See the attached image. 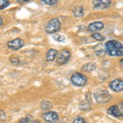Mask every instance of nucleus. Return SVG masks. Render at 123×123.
Instances as JSON below:
<instances>
[{
  "label": "nucleus",
  "instance_id": "1",
  "mask_svg": "<svg viewBox=\"0 0 123 123\" xmlns=\"http://www.w3.org/2000/svg\"><path fill=\"white\" fill-rule=\"evenodd\" d=\"M122 46L123 45L122 44V43L117 40H115V39L108 40L105 43V49H106L107 51V54H108L111 57H114L115 53L117 52L118 49H120Z\"/></svg>",
  "mask_w": 123,
  "mask_h": 123
},
{
  "label": "nucleus",
  "instance_id": "2",
  "mask_svg": "<svg viewBox=\"0 0 123 123\" xmlns=\"http://www.w3.org/2000/svg\"><path fill=\"white\" fill-rule=\"evenodd\" d=\"M61 29V22L57 18H53L49 20L45 25L44 31L47 34L53 35L58 32Z\"/></svg>",
  "mask_w": 123,
  "mask_h": 123
},
{
  "label": "nucleus",
  "instance_id": "3",
  "mask_svg": "<svg viewBox=\"0 0 123 123\" xmlns=\"http://www.w3.org/2000/svg\"><path fill=\"white\" fill-rule=\"evenodd\" d=\"M94 98L98 104H107L112 99V95L107 90H98L94 93Z\"/></svg>",
  "mask_w": 123,
  "mask_h": 123
},
{
  "label": "nucleus",
  "instance_id": "4",
  "mask_svg": "<svg viewBox=\"0 0 123 123\" xmlns=\"http://www.w3.org/2000/svg\"><path fill=\"white\" fill-rule=\"evenodd\" d=\"M88 79L82 73L76 72L71 76V82L76 87H83L87 84Z\"/></svg>",
  "mask_w": 123,
  "mask_h": 123
},
{
  "label": "nucleus",
  "instance_id": "5",
  "mask_svg": "<svg viewBox=\"0 0 123 123\" xmlns=\"http://www.w3.org/2000/svg\"><path fill=\"white\" fill-rule=\"evenodd\" d=\"M71 56V53L67 49H62L59 51L57 57V62L59 65H64L69 62Z\"/></svg>",
  "mask_w": 123,
  "mask_h": 123
},
{
  "label": "nucleus",
  "instance_id": "6",
  "mask_svg": "<svg viewBox=\"0 0 123 123\" xmlns=\"http://www.w3.org/2000/svg\"><path fill=\"white\" fill-rule=\"evenodd\" d=\"M42 118L43 121L49 123H56L58 122L59 116L56 112H53V111H49V112H44L42 115Z\"/></svg>",
  "mask_w": 123,
  "mask_h": 123
},
{
  "label": "nucleus",
  "instance_id": "7",
  "mask_svg": "<svg viewBox=\"0 0 123 123\" xmlns=\"http://www.w3.org/2000/svg\"><path fill=\"white\" fill-rule=\"evenodd\" d=\"M7 46L11 50L17 51L24 46V41L20 38L12 39V40H10L7 43Z\"/></svg>",
  "mask_w": 123,
  "mask_h": 123
},
{
  "label": "nucleus",
  "instance_id": "8",
  "mask_svg": "<svg viewBox=\"0 0 123 123\" xmlns=\"http://www.w3.org/2000/svg\"><path fill=\"white\" fill-rule=\"evenodd\" d=\"M93 7L97 10L106 9L112 4V0H94L92 2Z\"/></svg>",
  "mask_w": 123,
  "mask_h": 123
},
{
  "label": "nucleus",
  "instance_id": "9",
  "mask_svg": "<svg viewBox=\"0 0 123 123\" xmlns=\"http://www.w3.org/2000/svg\"><path fill=\"white\" fill-rule=\"evenodd\" d=\"M108 86L114 92H122V91H123V80H122V79H115V80H112L109 83Z\"/></svg>",
  "mask_w": 123,
  "mask_h": 123
},
{
  "label": "nucleus",
  "instance_id": "10",
  "mask_svg": "<svg viewBox=\"0 0 123 123\" xmlns=\"http://www.w3.org/2000/svg\"><path fill=\"white\" fill-rule=\"evenodd\" d=\"M104 26V24L102 21H94V22L90 23V25L87 27V30H88L89 32L90 33H95L98 32V31H101Z\"/></svg>",
  "mask_w": 123,
  "mask_h": 123
},
{
  "label": "nucleus",
  "instance_id": "11",
  "mask_svg": "<svg viewBox=\"0 0 123 123\" xmlns=\"http://www.w3.org/2000/svg\"><path fill=\"white\" fill-rule=\"evenodd\" d=\"M108 113L109 115L115 117H122V112L121 110L120 107H118L117 105H113V106L110 107L108 110Z\"/></svg>",
  "mask_w": 123,
  "mask_h": 123
},
{
  "label": "nucleus",
  "instance_id": "12",
  "mask_svg": "<svg viewBox=\"0 0 123 123\" xmlns=\"http://www.w3.org/2000/svg\"><path fill=\"white\" fill-rule=\"evenodd\" d=\"M58 52L54 49H49L46 53V61L48 62H53L57 58Z\"/></svg>",
  "mask_w": 123,
  "mask_h": 123
},
{
  "label": "nucleus",
  "instance_id": "13",
  "mask_svg": "<svg viewBox=\"0 0 123 123\" xmlns=\"http://www.w3.org/2000/svg\"><path fill=\"white\" fill-rule=\"evenodd\" d=\"M94 49V52L96 53V55L98 57L104 56L107 53L106 49H105V45H104L103 43H98L97 45H95Z\"/></svg>",
  "mask_w": 123,
  "mask_h": 123
},
{
  "label": "nucleus",
  "instance_id": "14",
  "mask_svg": "<svg viewBox=\"0 0 123 123\" xmlns=\"http://www.w3.org/2000/svg\"><path fill=\"white\" fill-rule=\"evenodd\" d=\"M84 13H85V10L84 7H75L72 10V14L75 17H82L84 16Z\"/></svg>",
  "mask_w": 123,
  "mask_h": 123
},
{
  "label": "nucleus",
  "instance_id": "15",
  "mask_svg": "<svg viewBox=\"0 0 123 123\" xmlns=\"http://www.w3.org/2000/svg\"><path fill=\"white\" fill-rule=\"evenodd\" d=\"M96 66L92 62H90V63H87V64L84 65L82 67H81V71H85V72H90V71H94L95 69Z\"/></svg>",
  "mask_w": 123,
  "mask_h": 123
},
{
  "label": "nucleus",
  "instance_id": "16",
  "mask_svg": "<svg viewBox=\"0 0 123 123\" xmlns=\"http://www.w3.org/2000/svg\"><path fill=\"white\" fill-rule=\"evenodd\" d=\"M40 108L43 111H49L51 108H52V104L46 100L42 101L40 104Z\"/></svg>",
  "mask_w": 123,
  "mask_h": 123
},
{
  "label": "nucleus",
  "instance_id": "17",
  "mask_svg": "<svg viewBox=\"0 0 123 123\" xmlns=\"http://www.w3.org/2000/svg\"><path fill=\"white\" fill-rule=\"evenodd\" d=\"M60 0H40V3L42 5L46 6H54L57 4Z\"/></svg>",
  "mask_w": 123,
  "mask_h": 123
},
{
  "label": "nucleus",
  "instance_id": "18",
  "mask_svg": "<svg viewBox=\"0 0 123 123\" xmlns=\"http://www.w3.org/2000/svg\"><path fill=\"white\" fill-rule=\"evenodd\" d=\"M53 39H54L56 42H58V43H62V42H65L66 39L63 35H57V34H53L52 35Z\"/></svg>",
  "mask_w": 123,
  "mask_h": 123
},
{
  "label": "nucleus",
  "instance_id": "19",
  "mask_svg": "<svg viewBox=\"0 0 123 123\" xmlns=\"http://www.w3.org/2000/svg\"><path fill=\"white\" fill-rule=\"evenodd\" d=\"M91 36H92V38H94L95 40H97V41H104L105 39V37L104 36V35H101V34L98 33V32L93 33Z\"/></svg>",
  "mask_w": 123,
  "mask_h": 123
},
{
  "label": "nucleus",
  "instance_id": "20",
  "mask_svg": "<svg viewBox=\"0 0 123 123\" xmlns=\"http://www.w3.org/2000/svg\"><path fill=\"white\" fill-rule=\"evenodd\" d=\"M80 110H83V111H87L89 110V109L90 108V103H88L86 100L84 101V102L80 103Z\"/></svg>",
  "mask_w": 123,
  "mask_h": 123
},
{
  "label": "nucleus",
  "instance_id": "21",
  "mask_svg": "<svg viewBox=\"0 0 123 123\" xmlns=\"http://www.w3.org/2000/svg\"><path fill=\"white\" fill-rule=\"evenodd\" d=\"M9 61H10V62H11L12 65H14V66H18L20 63H21V60L19 59V57H17L16 56L11 57L9 58Z\"/></svg>",
  "mask_w": 123,
  "mask_h": 123
},
{
  "label": "nucleus",
  "instance_id": "22",
  "mask_svg": "<svg viewBox=\"0 0 123 123\" xmlns=\"http://www.w3.org/2000/svg\"><path fill=\"white\" fill-rule=\"evenodd\" d=\"M10 5L9 0H0V10H3Z\"/></svg>",
  "mask_w": 123,
  "mask_h": 123
},
{
  "label": "nucleus",
  "instance_id": "23",
  "mask_svg": "<svg viewBox=\"0 0 123 123\" xmlns=\"http://www.w3.org/2000/svg\"><path fill=\"white\" fill-rule=\"evenodd\" d=\"M33 121V117L31 115L28 114L25 117H24L22 119L19 121V123H29V122H31Z\"/></svg>",
  "mask_w": 123,
  "mask_h": 123
},
{
  "label": "nucleus",
  "instance_id": "24",
  "mask_svg": "<svg viewBox=\"0 0 123 123\" xmlns=\"http://www.w3.org/2000/svg\"><path fill=\"white\" fill-rule=\"evenodd\" d=\"M85 122V119L81 117H76V118H74L72 120V123H84Z\"/></svg>",
  "mask_w": 123,
  "mask_h": 123
},
{
  "label": "nucleus",
  "instance_id": "25",
  "mask_svg": "<svg viewBox=\"0 0 123 123\" xmlns=\"http://www.w3.org/2000/svg\"><path fill=\"white\" fill-rule=\"evenodd\" d=\"M85 99H86L88 103H90V104L92 103V94H91L90 92H87L85 94Z\"/></svg>",
  "mask_w": 123,
  "mask_h": 123
},
{
  "label": "nucleus",
  "instance_id": "26",
  "mask_svg": "<svg viewBox=\"0 0 123 123\" xmlns=\"http://www.w3.org/2000/svg\"><path fill=\"white\" fill-rule=\"evenodd\" d=\"M114 57H123V46L120 49H118L117 52L115 53Z\"/></svg>",
  "mask_w": 123,
  "mask_h": 123
},
{
  "label": "nucleus",
  "instance_id": "27",
  "mask_svg": "<svg viewBox=\"0 0 123 123\" xmlns=\"http://www.w3.org/2000/svg\"><path fill=\"white\" fill-rule=\"evenodd\" d=\"M0 113H1V118H0L1 122H5V121H6V114H5V112H3V110H1V111H0Z\"/></svg>",
  "mask_w": 123,
  "mask_h": 123
},
{
  "label": "nucleus",
  "instance_id": "28",
  "mask_svg": "<svg viewBox=\"0 0 123 123\" xmlns=\"http://www.w3.org/2000/svg\"><path fill=\"white\" fill-rule=\"evenodd\" d=\"M120 108L122 110V117H123V101L120 104Z\"/></svg>",
  "mask_w": 123,
  "mask_h": 123
},
{
  "label": "nucleus",
  "instance_id": "29",
  "mask_svg": "<svg viewBox=\"0 0 123 123\" xmlns=\"http://www.w3.org/2000/svg\"><path fill=\"white\" fill-rule=\"evenodd\" d=\"M18 3H27V2L29 1V0H17Z\"/></svg>",
  "mask_w": 123,
  "mask_h": 123
},
{
  "label": "nucleus",
  "instance_id": "30",
  "mask_svg": "<svg viewBox=\"0 0 123 123\" xmlns=\"http://www.w3.org/2000/svg\"><path fill=\"white\" fill-rule=\"evenodd\" d=\"M31 123H41V122H39V121H38V120H33Z\"/></svg>",
  "mask_w": 123,
  "mask_h": 123
},
{
  "label": "nucleus",
  "instance_id": "31",
  "mask_svg": "<svg viewBox=\"0 0 123 123\" xmlns=\"http://www.w3.org/2000/svg\"><path fill=\"white\" fill-rule=\"evenodd\" d=\"M119 63H120V65H121V66H122V67H123V58L121 59L120 62H119Z\"/></svg>",
  "mask_w": 123,
  "mask_h": 123
},
{
  "label": "nucleus",
  "instance_id": "32",
  "mask_svg": "<svg viewBox=\"0 0 123 123\" xmlns=\"http://www.w3.org/2000/svg\"><path fill=\"white\" fill-rule=\"evenodd\" d=\"M0 25H1V26L3 25V17H0Z\"/></svg>",
  "mask_w": 123,
  "mask_h": 123
},
{
  "label": "nucleus",
  "instance_id": "33",
  "mask_svg": "<svg viewBox=\"0 0 123 123\" xmlns=\"http://www.w3.org/2000/svg\"><path fill=\"white\" fill-rule=\"evenodd\" d=\"M84 123H88V122H84Z\"/></svg>",
  "mask_w": 123,
  "mask_h": 123
}]
</instances>
